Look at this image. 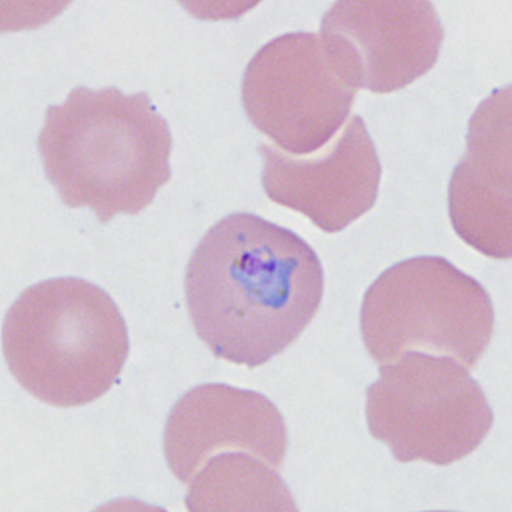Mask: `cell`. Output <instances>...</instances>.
<instances>
[{
  "mask_svg": "<svg viewBox=\"0 0 512 512\" xmlns=\"http://www.w3.org/2000/svg\"><path fill=\"white\" fill-rule=\"evenodd\" d=\"M323 289L320 258L301 236L243 212L210 227L185 275L198 338L219 359L250 369L301 337Z\"/></svg>",
  "mask_w": 512,
  "mask_h": 512,
  "instance_id": "cell-1",
  "label": "cell"
},
{
  "mask_svg": "<svg viewBox=\"0 0 512 512\" xmlns=\"http://www.w3.org/2000/svg\"><path fill=\"white\" fill-rule=\"evenodd\" d=\"M188 489V511H297L279 470L243 451L214 454Z\"/></svg>",
  "mask_w": 512,
  "mask_h": 512,
  "instance_id": "cell-11",
  "label": "cell"
},
{
  "mask_svg": "<svg viewBox=\"0 0 512 512\" xmlns=\"http://www.w3.org/2000/svg\"><path fill=\"white\" fill-rule=\"evenodd\" d=\"M357 91L340 76L318 33H287L263 45L243 76L253 127L289 156L316 154L349 117Z\"/></svg>",
  "mask_w": 512,
  "mask_h": 512,
  "instance_id": "cell-6",
  "label": "cell"
},
{
  "mask_svg": "<svg viewBox=\"0 0 512 512\" xmlns=\"http://www.w3.org/2000/svg\"><path fill=\"white\" fill-rule=\"evenodd\" d=\"M366 419L396 461L448 466L480 448L494 412L460 362L414 350L379 367L367 390Z\"/></svg>",
  "mask_w": 512,
  "mask_h": 512,
  "instance_id": "cell-5",
  "label": "cell"
},
{
  "mask_svg": "<svg viewBox=\"0 0 512 512\" xmlns=\"http://www.w3.org/2000/svg\"><path fill=\"white\" fill-rule=\"evenodd\" d=\"M494 326L489 292L443 256H414L384 270L361 306L362 340L381 366L422 350L470 371L489 347Z\"/></svg>",
  "mask_w": 512,
  "mask_h": 512,
  "instance_id": "cell-4",
  "label": "cell"
},
{
  "mask_svg": "<svg viewBox=\"0 0 512 512\" xmlns=\"http://www.w3.org/2000/svg\"><path fill=\"white\" fill-rule=\"evenodd\" d=\"M318 35L350 86L388 94L436 65L444 28L427 0H340L321 19Z\"/></svg>",
  "mask_w": 512,
  "mask_h": 512,
  "instance_id": "cell-7",
  "label": "cell"
},
{
  "mask_svg": "<svg viewBox=\"0 0 512 512\" xmlns=\"http://www.w3.org/2000/svg\"><path fill=\"white\" fill-rule=\"evenodd\" d=\"M512 94L497 89L478 106L466 152L449 181V217L466 245L495 260L512 256Z\"/></svg>",
  "mask_w": 512,
  "mask_h": 512,
  "instance_id": "cell-10",
  "label": "cell"
},
{
  "mask_svg": "<svg viewBox=\"0 0 512 512\" xmlns=\"http://www.w3.org/2000/svg\"><path fill=\"white\" fill-rule=\"evenodd\" d=\"M173 137L147 93L118 88L70 91L48 106L38 152L48 181L70 209L88 207L99 222L137 216L171 178Z\"/></svg>",
  "mask_w": 512,
  "mask_h": 512,
  "instance_id": "cell-2",
  "label": "cell"
},
{
  "mask_svg": "<svg viewBox=\"0 0 512 512\" xmlns=\"http://www.w3.org/2000/svg\"><path fill=\"white\" fill-rule=\"evenodd\" d=\"M128 330L113 297L79 277L28 287L2 323V354L24 390L52 407L88 405L117 384Z\"/></svg>",
  "mask_w": 512,
  "mask_h": 512,
  "instance_id": "cell-3",
  "label": "cell"
},
{
  "mask_svg": "<svg viewBox=\"0 0 512 512\" xmlns=\"http://www.w3.org/2000/svg\"><path fill=\"white\" fill-rule=\"evenodd\" d=\"M287 427L267 396L229 384H200L171 408L164 429L169 470L188 485L214 454L250 453L279 470L286 460Z\"/></svg>",
  "mask_w": 512,
  "mask_h": 512,
  "instance_id": "cell-9",
  "label": "cell"
},
{
  "mask_svg": "<svg viewBox=\"0 0 512 512\" xmlns=\"http://www.w3.org/2000/svg\"><path fill=\"white\" fill-rule=\"evenodd\" d=\"M262 185L277 205L301 212L325 233H340L373 209L381 163L366 123L350 118L340 137L311 158L262 144Z\"/></svg>",
  "mask_w": 512,
  "mask_h": 512,
  "instance_id": "cell-8",
  "label": "cell"
}]
</instances>
